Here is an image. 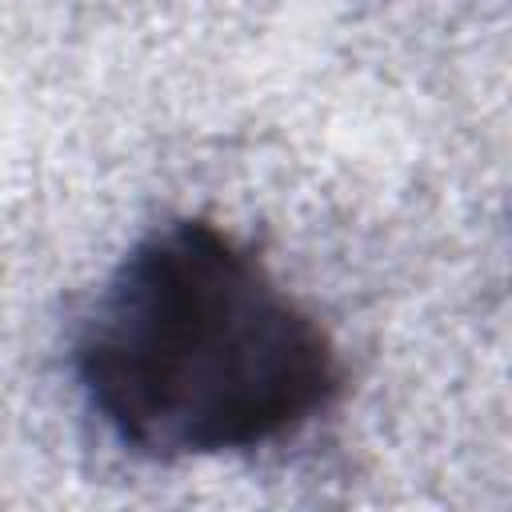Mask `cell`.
I'll return each mask as SVG.
<instances>
[{
	"mask_svg": "<svg viewBox=\"0 0 512 512\" xmlns=\"http://www.w3.org/2000/svg\"><path fill=\"white\" fill-rule=\"evenodd\" d=\"M76 376L124 448L180 460L304 428L332 404L340 364L256 252L208 220H172L100 288Z\"/></svg>",
	"mask_w": 512,
	"mask_h": 512,
	"instance_id": "obj_1",
	"label": "cell"
}]
</instances>
